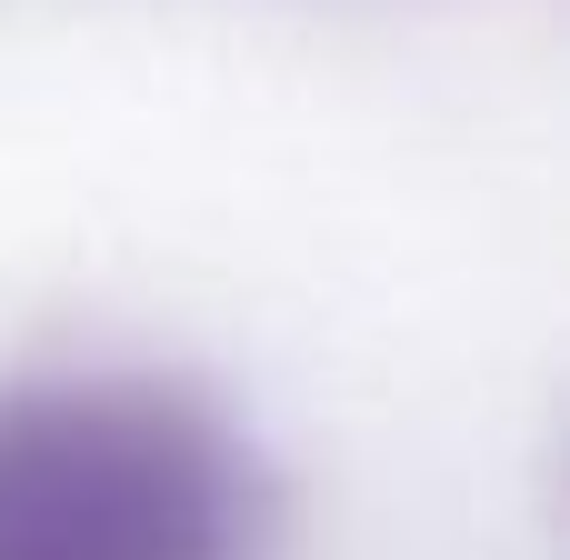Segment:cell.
<instances>
[{
	"label": "cell",
	"mask_w": 570,
	"mask_h": 560,
	"mask_svg": "<svg viewBox=\"0 0 570 560\" xmlns=\"http://www.w3.org/2000/svg\"><path fill=\"white\" fill-rule=\"evenodd\" d=\"M230 461L170 401H0V560H230Z\"/></svg>",
	"instance_id": "1"
}]
</instances>
